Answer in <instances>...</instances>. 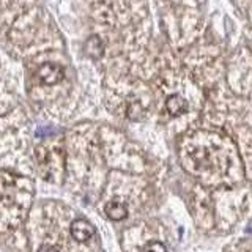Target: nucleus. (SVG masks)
<instances>
[{
    "label": "nucleus",
    "mask_w": 252,
    "mask_h": 252,
    "mask_svg": "<svg viewBox=\"0 0 252 252\" xmlns=\"http://www.w3.org/2000/svg\"><path fill=\"white\" fill-rule=\"evenodd\" d=\"M38 81L44 85H55L65 77V69L55 63H44L36 71Z\"/></svg>",
    "instance_id": "nucleus-1"
},
{
    "label": "nucleus",
    "mask_w": 252,
    "mask_h": 252,
    "mask_svg": "<svg viewBox=\"0 0 252 252\" xmlns=\"http://www.w3.org/2000/svg\"><path fill=\"white\" fill-rule=\"evenodd\" d=\"M71 235L76 241H87L94 235V227L87 219H74L71 222Z\"/></svg>",
    "instance_id": "nucleus-2"
},
{
    "label": "nucleus",
    "mask_w": 252,
    "mask_h": 252,
    "mask_svg": "<svg viewBox=\"0 0 252 252\" xmlns=\"http://www.w3.org/2000/svg\"><path fill=\"white\" fill-rule=\"evenodd\" d=\"M165 109H167V112L170 115L178 117V115H183L188 110V102L183 96H180V94H172V96H169L167 101H165Z\"/></svg>",
    "instance_id": "nucleus-3"
},
{
    "label": "nucleus",
    "mask_w": 252,
    "mask_h": 252,
    "mask_svg": "<svg viewBox=\"0 0 252 252\" xmlns=\"http://www.w3.org/2000/svg\"><path fill=\"white\" fill-rule=\"evenodd\" d=\"M106 215L112 220H122L128 216V208L122 200L114 199L106 205Z\"/></svg>",
    "instance_id": "nucleus-4"
},
{
    "label": "nucleus",
    "mask_w": 252,
    "mask_h": 252,
    "mask_svg": "<svg viewBox=\"0 0 252 252\" xmlns=\"http://www.w3.org/2000/svg\"><path fill=\"white\" fill-rule=\"evenodd\" d=\"M85 51H87V54L89 55H92V57H101L102 55V44H101V41H99V38H90L89 41H87V44H85Z\"/></svg>",
    "instance_id": "nucleus-5"
},
{
    "label": "nucleus",
    "mask_w": 252,
    "mask_h": 252,
    "mask_svg": "<svg viewBox=\"0 0 252 252\" xmlns=\"http://www.w3.org/2000/svg\"><path fill=\"white\" fill-rule=\"evenodd\" d=\"M142 252H167V249H165V246L162 243L152 241V243H148L144 249H142Z\"/></svg>",
    "instance_id": "nucleus-6"
},
{
    "label": "nucleus",
    "mask_w": 252,
    "mask_h": 252,
    "mask_svg": "<svg viewBox=\"0 0 252 252\" xmlns=\"http://www.w3.org/2000/svg\"><path fill=\"white\" fill-rule=\"evenodd\" d=\"M142 112H144V110H142L139 102H131L129 107H128V117L129 118H139L142 115Z\"/></svg>",
    "instance_id": "nucleus-7"
},
{
    "label": "nucleus",
    "mask_w": 252,
    "mask_h": 252,
    "mask_svg": "<svg viewBox=\"0 0 252 252\" xmlns=\"http://www.w3.org/2000/svg\"><path fill=\"white\" fill-rule=\"evenodd\" d=\"M38 252H59V249H57V248H54V246H51V244H44V246L39 248Z\"/></svg>",
    "instance_id": "nucleus-8"
}]
</instances>
